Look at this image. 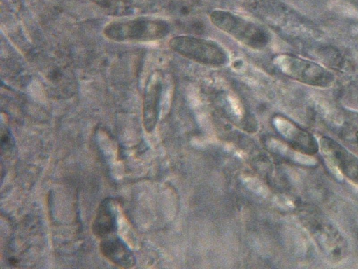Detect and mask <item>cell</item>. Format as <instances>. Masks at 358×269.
<instances>
[{"label":"cell","instance_id":"obj_1","mask_svg":"<svg viewBox=\"0 0 358 269\" xmlns=\"http://www.w3.org/2000/svg\"><path fill=\"white\" fill-rule=\"evenodd\" d=\"M275 65L287 76L304 84L327 88L335 80L334 74L320 64L297 56L282 55L274 60Z\"/></svg>","mask_w":358,"mask_h":269},{"label":"cell","instance_id":"obj_2","mask_svg":"<svg viewBox=\"0 0 358 269\" xmlns=\"http://www.w3.org/2000/svg\"><path fill=\"white\" fill-rule=\"evenodd\" d=\"M169 46L177 53L204 64L220 66L227 61L225 50L214 41L189 36H177Z\"/></svg>","mask_w":358,"mask_h":269},{"label":"cell","instance_id":"obj_3","mask_svg":"<svg viewBox=\"0 0 358 269\" xmlns=\"http://www.w3.org/2000/svg\"><path fill=\"white\" fill-rule=\"evenodd\" d=\"M169 32V26L162 21L142 19L113 22L104 29L108 38L118 41L157 40L165 36Z\"/></svg>","mask_w":358,"mask_h":269},{"label":"cell","instance_id":"obj_4","mask_svg":"<svg viewBox=\"0 0 358 269\" xmlns=\"http://www.w3.org/2000/svg\"><path fill=\"white\" fill-rule=\"evenodd\" d=\"M213 24L241 43L255 48L268 42V33L264 28L224 12H215L211 16Z\"/></svg>","mask_w":358,"mask_h":269},{"label":"cell","instance_id":"obj_5","mask_svg":"<svg viewBox=\"0 0 358 269\" xmlns=\"http://www.w3.org/2000/svg\"><path fill=\"white\" fill-rule=\"evenodd\" d=\"M319 145L325 158L350 181L358 184V158L327 137H322Z\"/></svg>","mask_w":358,"mask_h":269},{"label":"cell","instance_id":"obj_6","mask_svg":"<svg viewBox=\"0 0 358 269\" xmlns=\"http://www.w3.org/2000/svg\"><path fill=\"white\" fill-rule=\"evenodd\" d=\"M273 123L277 130L297 146L299 152L306 155H313L318 151L319 144L312 134L282 117L275 118Z\"/></svg>","mask_w":358,"mask_h":269},{"label":"cell","instance_id":"obj_7","mask_svg":"<svg viewBox=\"0 0 358 269\" xmlns=\"http://www.w3.org/2000/svg\"><path fill=\"white\" fill-rule=\"evenodd\" d=\"M99 249L107 260L120 268H131L136 263L132 251L117 236L110 235L101 239Z\"/></svg>","mask_w":358,"mask_h":269},{"label":"cell","instance_id":"obj_8","mask_svg":"<svg viewBox=\"0 0 358 269\" xmlns=\"http://www.w3.org/2000/svg\"><path fill=\"white\" fill-rule=\"evenodd\" d=\"M161 93V79L155 74L147 86L143 102V125L148 132L154 128L157 120Z\"/></svg>","mask_w":358,"mask_h":269},{"label":"cell","instance_id":"obj_9","mask_svg":"<svg viewBox=\"0 0 358 269\" xmlns=\"http://www.w3.org/2000/svg\"><path fill=\"white\" fill-rule=\"evenodd\" d=\"M117 229V216L111 200H102L96 209L92 223V233L98 238L103 239L112 235Z\"/></svg>","mask_w":358,"mask_h":269},{"label":"cell","instance_id":"obj_10","mask_svg":"<svg viewBox=\"0 0 358 269\" xmlns=\"http://www.w3.org/2000/svg\"><path fill=\"white\" fill-rule=\"evenodd\" d=\"M242 181L249 190L255 194L262 197H266L268 195V188L258 179L244 176L242 177Z\"/></svg>","mask_w":358,"mask_h":269},{"label":"cell","instance_id":"obj_11","mask_svg":"<svg viewBox=\"0 0 358 269\" xmlns=\"http://www.w3.org/2000/svg\"><path fill=\"white\" fill-rule=\"evenodd\" d=\"M14 145L13 139H12V136L10 134V131L5 130L1 134V151L8 150L12 148Z\"/></svg>","mask_w":358,"mask_h":269}]
</instances>
